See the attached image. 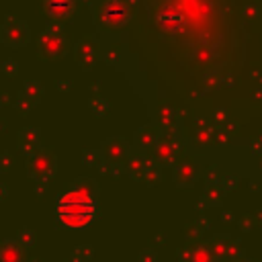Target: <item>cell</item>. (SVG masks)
Instances as JSON below:
<instances>
[{"label":"cell","instance_id":"obj_9","mask_svg":"<svg viewBox=\"0 0 262 262\" xmlns=\"http://www.w3.org/2000/svg\"><path fill=\"white\" fill-rule=\"evenodd\" d=\"M43 10L53 23H68L74 14V0H43Z\"/></svg>","mask_w":262,"mask_h":262},{"label":"cell","instance_id":"obj_10","mask_svg":"<svg viewBox=\"0 0 262 262\" xmlns=\"http://www.w3.org/2000/svg\"><path fill=\"white\" fill-rule=\"evenodd\" d=\"M25 248L18 239H4L0 244V262H25Z\"/></svg>","mask_w":262,"mask_h":262},{"label":"cell","instance_id":"obj_8","mask_svg":"<svg viewBox=\"0 0 262 262\" xmlns=\"http://www.w3.org/2000/svg\"><path fill=\"white\" fill-rule=\"evenodd\" d=\"M70 190L86 205H92L96 207V201H98V184L88 178V176H78L72 184H70Z\"/></svg>","mask_w":262,"mask_h":262},{"label":"cell","instance_id":"obj_11","mask_svg":"<svg viewBox=\"0 0 262 262\" xmlns=\"http://www.w3.org/2000/svg\"><path fill=\"white\" fill-rule=\"evenodd\" d=\"M39 141H41V133L37 127H25L18 133V145L27 156H31L39 149Z\"/></svg>","mask_w":262,"mask_h":262},{"label":"cell","instance_id":"obj_19","mask_svg":"<svg viewBox=\"0 0 262 262\" xmlns=\"http://www.w3.org/2000/svg\"><path fill=\"white\" fill-rule=\"evenodd\" d=\"M33 106H35V102H33V100H29L25 94H20V96L16 98V108H18L20 113H29Z\"/></svg>","mask_w":262,"mask_h":262},{"label":"cell","instance_id":"obj_12","mask_svg":"<svg viewBox=\"0 0 262 262\" xmlns=\"http://www.w3.org/2000/svg\"><path fill=\"white\" fill-rule=\"evenodd\" d=\"M158 145V133H156V127H141L135 135V147L145 151V149H151Z\"/></svg>","mask_w":262,"mask_h":262},{"label":"cell","instance_id":"obj_21","mask_svg":"<svg viewBox=\"0 0 262 262\" xmlns=\"http://www.w3.org/2000/svg\"><path fill=\"white\" fill-rule=\"evenodd\" d=\"M0 164H2V166H0V170H2V172H6V170L10 168V156H8V154H2Z\"/></svg>","mask_w":262,"mask_h":262},{"label":"cell","instance_id":"obj_14","mask_svg":"<svg viewBox=\"0 0 262 262\" xmlns=\"http://www.w3.org/2000/svg\"><path fill=\"white\" fill-rule=\"evenodd\" d=\"M20 94H25L29 100H33V102L37 104V102L41 100V96H43V86H41L37 80H27Z\"/></svg>","mask_w":262,"mask_h":262},{"label":"cell","instance_id":"obj_1","mask_svg":"<svg viewBox=\"0 0 262 262\" xmlns=\"http://www.w3.org/2000/svg\"><path fill=\"white\" fill-rule=\"evenodd\" d=\"M94 211H96V207L82 203L70 188L66 192H61L55 203L57 219L66 227H72V229H86L94 219Z\"/></svg>","mask_w":262,"mask_h":262},{"label":"cell","instance_id":"obj_18","mask_svg":"<svg viewBox=\"0 0 262 262\" xmlns=\"http://www.w3.org/2000/svg\"><path fill=\"white\" fill-rule=\"evenodd\" d=\"M90 256H92V248H90V246L76 248V250L72 252V260H74V262H86Z\"/></svg>","mask_w":262,"mask_h":262},{"label":"cell","instance_id":"obj_6","mask_svg":"<svg viewBox=\"0 0 262 262\" xmlns=\"http://www.w3.org/2000/svg\"><path fill=\"white\" fill-rule=\"evenodd\" d=\"M74 55H76V63L80 68L92 70L100 57V45L92 35H86L74 45Z\"/></svg>","mask_w":262,"mask_h":262},{"label":"cell","instance_id":"obj_3","mask_svg":"<svg viewBox=\"0 0 262 262\" xmlns=\"http://www.w3.org/2000/svg\"><path fill=\"white\" fill-rule=\"evenodd\" d=\"M57 172V158L53 151L39 147L35 154L27 156V174L33 180L39 182H47L49 178H53Z\"/></svg>","mask_w":262,"mask_h":262},{"label":"cell","instance_id":"obj_4","mask_svg":"<svg viewBox=\"0 0 262 262\" xmlns=\"http://www.w3.org/2000/svg\"><path fill=\"white\" fill-rule=\"evenodd\" d=\"M0 41L10 49H18L31 41V31L25 20L8 14L0 25Z\"/></svg>","mask_w":262,"mask_h":262},{"label":"cell","instance_id":"obj_5","mask_svg":"<svg viewBox=\"0 0 262 262\" xmlns=\"http://www.w3.org/2000/svg\"><path fill=\"white\" fill-rule=\"evenodd\" d=\"M70 49V43L66 39L63 33H51V31H43L39 35V43H37V51H39V57L45 59V61H51V59H59L68 53Z\"/></svg>","mask_w":262,"mask_h":262},{"label":"cell","instance_id":"obj_15","mask_svg":"<svg viewBox=\"0 0 262 262\" xmlns=\"http://www.w3.org/2000/svg\"><path fill=\"white\" fill-rule=\"evenodd\" d=\"M90 108H92V113L94 115H98V117H104L106 113H108V102L104 100V98H90Z\"/></svg>","mask_w":262,"mask_h":262},{"label":"cell","instance_id":"obj_23","mask_svg":"<svg viewBox=\"0 0 262 262\" xmlns=\"http://www.w3.org/2000/svg\"><path fill=\"white\" fill-rule=\"evenodd\" d=\"M72 262H74V260H72Z\"/></svg>","mask_w":262,"mask_h":262},{"label":"cell","instance_id":"obj_7","mask_svg":"<svg viewBox=\"0 0 262 262\" xmlns=\"http://www.w3.org/2000/svg\"><path fill=\"white\" fill-rule=\"evenodd\" d=\"M100 156H102V160L106 164L121 166L123 162L129 160V145H127V141L123 137L113 135V137L104 139V143L100 145Z\"/></svg>","mask_w":262,"mask_h":262},{"label":"cell","instance_id":"obj_16","mask_svg":"<svg viewBox=\"0 0 262 262\" xmlns=\"http://www.w3.org/2000/svg\"><path fill=\"white\" fill-rule=\"evenodd\" d=\"M100 158H102V156H100L98 149H86V151H82V162H84L86 166H96Z\"/></svg>","mask_w":262,"mask_h":262},{"label":"cell","instance_id":"obj_20","mask_svg":"<svg viewBox=\"0 0 262 262\" xmlns=\"http://www.w3.org/2000/svg\"><path fill=\"white\" fill-rule=\"evenodd\" d=\"M0 70H2L4 74H8V76H12V74H16V70H18V66H16L14 61H4V63L0 66Z\"/></svg>","mask_w":262,"mask_h":262},{"label":"cell","instance_id":"obj_13","mask_svg":"<svg viewBox=\"0 0 262 262\" xmlns=\"http://www.w3.org/2000/svg\"><path fill=\"white\" fill-rule=\"evenodd\" d=\"M127 172H129L133 178L141 180V178L145 176V172H147V164H145L139 156H131V158L127 160Z\"/></svg>","mask_w":262,"mask_h":262},{"label":"cell","instance_id":"obj_22","mask_svg":"<svg viewBox=\"0 0 262 262\" xmlns=\"http://www.w3.org/2000/svg\"><path fill=\"white\" fill-rule=\"evenodd\" d=\"M4 196H6V186H4V184H0V201H2Z\"/></svg>","mask_w":262,"mask_h":262},{"label":"cell","instance_id":"obj_17","mask_svg":"<svg viewBox=\"0 0 262 262\" xmlns=\"http://www.w3.org/2000/svg\"><path fill=\"white\" fill-rule=\"evenodd\" d=\"M16 239L20 242V246H23V248H31V246L35 244V233H33V229L25 227V229L18 233V237H16Z\"/></svg>","mask_w":262,"mask_h":262},{"label":"cell","instance_id":"obj_2","mask_svg":"<svg viewBox=\"0 0 262 262\" xmlns=\"http://www.w3.org/2000/svg\"><path fill=\"white\" fill-rule=\"evenodd\" d=\"M131 16H133L131 0H106L96 10V25L102 31H117L123 29Z\"/></svg>","mask_w":262,"mask_h":262}]
</instances>
